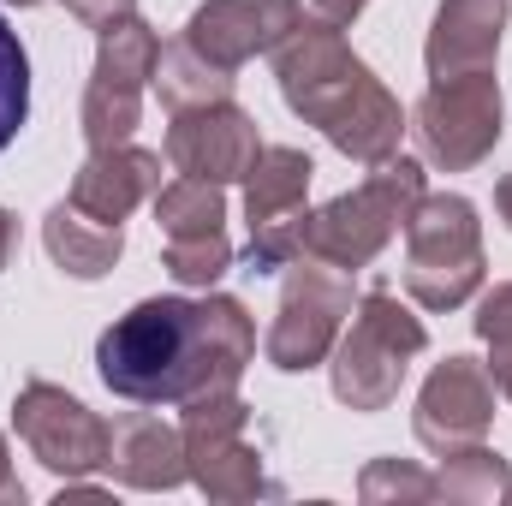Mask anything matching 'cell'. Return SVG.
<instances>
[{"label": "cell", "mask_w": 512, "mask_h": 506, "mask_svg": "<svg viewBox=\"0 0 512 506\" xmlns=\"http://www.w3.org/2000/svg\"><path fill=\"white\" fill-rule=\"evenodd\" d=\"M256 364V322L227 292L143 298L96 340V376L131 405H185L239 387Z\"/></svg>", "instance_id": "cell-1"}, {"label": "cell", "mask_w": 512, "mask_h": 506, "mask_svg": "<svg viewBox=\"0 0 512 506\" xmlns=\"http://www.w3.org/2000/svg\"><path fill=\"white\" fill-rule=\"evenodd\" d=\"M274 78L286 108L316 126L346 161L376 167L387 155H399V131L405 114L387 96V84L352 54V42L328 24H298L280 48H274Z\"/></svg>", "instance_id": "cell-2"}, {"label": "cell", "mask_w": 512, "mask_h": 506, "mask_svg": "<svg viewBox=\"0 0 512 506\" xmlns=\"http://www.w3.org/2000/svg\"><path fill=\"white\" fill-rule=\"evenodd\" d=\"M417 203H423V161L387 155L370 167V179L358 191H340L334 203H322L304 221V256H322V262L358 274L393 245V233H405Z\"/></svg>", "instance_id": "cell-3"}, {"label": "cell", "mask_w": 512, "mask_h": 506, "mask_svg": "<svg viewBox=\"0 0 512 506\" xmlns=\"http://www.w3.org/2000/svg\"><path fill=\"white\" fill-rule=\"evenodd\" d=\"M423 346H429V328L393 292H382V286L364 292L358 310H352V328H340V340L328 352L334 399L352 405V411H387Z\"/></svg>", "instance_id": "cell-4"}, {"label": "cell", "mask_w": 512, "mask_h": 506, "mask_svg": "<svg viewBox=\"0 0 512 506\" xmlns=\"http://www.w3.org/2000/svg\"><path fill=\"white\" fill-rule=\"evenodd\" d=\"M483 221L459 191H423L405 221V292L423 310H459L483 286Z\"/></svg>", "instance_id": "cell-5"}, {"label": "cell", "mask_w": 512, "mask_h": 506, "mask_svg": "<svg viewBox=\"0 0 512 506\" xmlns=\"http://www.w3.org/2000/svg\"><path fill=\"white\" fill-rule=\"evenodd\" d=\"M411 131L423 143V161L441 173H471L477 161H489L507 131V102H501L495 66L459 72V78H429V90L411 108Z\"/></svg>", "instance_id": "cell-6"}, {"label": "cell", "mask_w": 512, "mask_h": 506, "mask_svg": "<svg viewBox=\"0 0 512 506\" xmlns=\"http://www.w3.org/2000/svg\"><path fill=\"white\" fill-rule=\"evenodd\" d=\"M346 316H352V274L334 268V262H322V256H292L274 328L262 340V358L274 370H286V376L316 370V364H328Z\"/></svg>", "instance_id": "cell-7"}, {"label": "cell", "mask_w": 512, "mask_h": 506, "mask_svg": "<svg viewBox=\"0 0 512 506\" xmlns=\"http://www.w3.org/2000/svg\"><path fill=\"white\" fill-rule=\"evenodd\" d=\"M179 441H185V471L209 501H256L268 495L262 477V453L245 441L251 429V405L239 399V387L221 393H197L179 405Z\"/></svg>", "instance_id": "cell-8"}, {"label": "cell", "mask_w": 512, "mask_h": 506, "mask_svg": "<svg viewBox=\"0 0 512 506\" xmlns=\"http://www.w3.org/2000/svg\"><path fill=\"white\" fill-rule=\"evenodd\" d=\"M310 179H316V161L292 143H262L251 179H245V221H251V274H274L286 268L292 256H304V197H310Z\"/></svg>", "instance_id": "cell-9"}, {"label": "cell", "mask_w": 512, "mask_h": 506, "mask_svg": "<svg viewBox=\"0 0 512 506\" xmlns=\"http://www.w3.org/2000/svg\"><path fill=\"white\" fill-rule=\"evenodd\" d=\"M155 54H161V36L137 12H131L126 24L102 30L96 72H90V90H84V143L90 149L131 143V131L143 120V90H149Z\"/></svg>", "instance_id": "cell-10"}, {"label": "cell", "mask_w": 512, "mask_h": 506, "mask_svg": "<svg viewBox=\"0 0 512 506\" xmlns=\"http://www.w3.org/2000/svg\"><path fill=\"white\" fill-rule=\"evenodd\" d=\"M12 429L30 447V459H42L60 483L102 471L108 459V423L66 387L54 381H24L12 399Z\"/></svg>", "instance_id": "cell-11"}, {"label": "cell", "mask_w": 512, "mask_h": 506, "mask_svg": "<svg viewBox=\"0 0 512 506\" xmlns=\"http://www.w3.org/2000/svg\"><path fill=\"white\" fill-rule=\"evenodd\" d=\"M256 155H262V131L256 120L227 96V102H203L173 114L167 126V167L185 179H209V185H239L251 179Z\"/></svg>", "instance_id": "cell-12"}, {"label": "cell", "mask_w": 512, "mask_h": 506, "mask_svg": "<svg viewBox=\"0 0 512 506\" xmlns=\"http://www.w3.org/2000/svg\"><path fill=\"white\" fill-rule=\"evenodd\" d=\"M489 423H495V376L489 364L477 358H447L435 364L423 393H417V411H411V429L429 453H459V447H477L489 441Z\"/></svg>", "instance_id": "cell-13"}, {"label": "cell", "mask_w": 512, "mask_h": 506, "mask_svg": "<svg viewBox=\"0 0 512 506\" xmlns=\"http://www.w3.org/2000/svg\"><path fill=\"white\" fill-rule=\"evenodd\" d=\"M298 24H304L298 0H203L179 36L197 54H209L221 72H239L256 54H274Z\"/></svg>", "instance_id": "cell-14"}, {"label": "cell", "mask_w": 512, "mask_h": 506, "mask_svg": "<svg viewBox=\"0 0 512 506\" xmlns=\"http://www.w3.org/2000/svg\"><path fill=\"white\" fill-rule=\"evenodd\" d=\"M512 0H441L429 42H423V66L429 78H459V72H489L507 36Z\"/></svg>", "instance_id": "cell-15"}, {"label": "cell", "mask_w": 512, "mask_h": 506, "mask_svg": "<svg viewBox=\"0 0 512 506\" xmlns=\"http://www.w3.org/2000/svg\"><path fill=\"white\" fill-rule=\"evenodd\" d=\"M102 471H114V483L143 489V495H167L179 489L191 471H185V441L173 423H161L155 411H126L108 423V459Z\"/></svg>", "instance_id": "cell-16"}, {"label": "cell", "mask_w": 512, "mask_h": 506, "mask_svg": "<svg viewBox=\"0 0 512 506\" xmlns=\"http://www.w3.org/2000/svg\"><path fill=\"white\" fill-rule=\"evenodd\" d=\"M161 191V155L137 149V143H114V149H90V161L72 179V203L96 221H126L137 203H149Z\"/></svg>", "instance_id": "cell-17"}, {"label": "cell", "mask_w": 512, "mask_h": 506, "mask_svg": "<svg viewBox=\"0 0 512 506\" xmlns=\"http://www.w3.org/2000/svg\"><path fill=\"white\" fill-rule=\"evenodd\" d=\"M42 245H48V256H54L60 274H72V280H102V274H114V262H120V251H126V233H120L114 221L84 215V209L66 197V203L48 209Z\"/></svg>", "instance_id": "cell-18"}, {"label": "cell", "mask_w": 512, "mask_h": 506, "mask_svg": "<svg viewBox=\"0 0 512 506\" xmlns=\"http://www.w3.org/2000/svg\"><path fill=\"white\" fill-rule=\"evenodd\" d=\"M149 84H155V96H161L167 114H185V108H203V102H227V96H233V72H221V66H215L209 54H197L185 36L155 54Z\"/></svg>", "instance_id": "cell-19"}, {"label": "cell", "mask_w": 512, "mask_h": 506, "mask_svg": "<svg viewBox=\"0 0 512 506\" xmlns=\"http://www.w3.org/2000/svg\"><path fill=\"white\" fill-rule=\"evenodd\" d=\"M435 501H453V506H495L512 501V465L495 453V447H459L447 453V465L435 471Z\"/></svg>", "instance_id": "cell-20"}, {"label": "cell", "mask_w": 512, "mask_h": 506, "mask_svg": "<svg viewBox=\"0 0 512 506\" xmlns=\"http://www.w3.org/2000/svg\"><path fill=\"white\" fill-rule=\"evenodd\" d=\"M155 227L161 239H203V233H227V197L209 179H173L155 191Z\"/></svg>", "instance_id": "cell-21"}, {"label": "cell", "mask_w": 512, "mask_h": 506, "mask_svg": "<svg viewBox=\"0 0 512 506\" xmlns=\"http://www.w3.org/2000/svg\"><path fill=\"white\" fill-rule=\"evenodd\" d=\"M358 501L364 506H417L435 501V477L411 459H370L358 477Z\"/></svg>", "instance_id": "cell-22"}, {"label": "cell", "mask_w": 512, "mask_h": 506, "mask_svg": "<svg viewBox=\"0 0 512 506\" xmlns=\"http://www.w3.org/2000/svg\"><path fill=\"white\" fill-rule=\"evenodd\" d=\"M161 268L179 280V286H215L227 268H233V239L227 233H203V239H167Z\"/></svg>", "instance_id": "cell-23"}, {"label": "cell", "mask_w": 512, "mask_h": 506, "mask_svg": "<svg viewBox=\"0 0 512 506\" xmlns=\"http://www.w3.org/2000/svg\"><path fill=\"white\" fill-rule=\"evenodd\" d=\"M24 114H30V60H24L18 30L0 18V149L18 137Z\"/></svg>", "instance_id": "cell-24"}, {"label": "cell", "mask_w": 512, "mask_h": 506, "mask_svg": "<svg viewBox=\"0 0 512 506\" xmlns=\"http://www.w3.org/2000/svg\"><path fill=\"white\" fill-rule=\"evenodd\" d=\"M66 12L102 36V30H114V24H126L131 12H137V0H66Z\"/></svg>", "instance_id": "cell-25"}, {"label": "cell", "mask_w": 512, "mask_h": 506, "mask_svg": "<svg viewBox=\"0 0 512 506\" xmlns=\"http://www.w3.org/2000/svg\"><path fill=\"white\" fill-rule=\"evenodd\" d=\"M298 6H304V18H310V24L346 30V24H352V18H358V12H364L370 0H298Z\"/></svg>", "instance_id": "cell-26"}, {"label": "cell", "mask_w": 512, "mask_h": 506, "mask_svg": "<svg viewBox=\"0 0 512 506\" xmlns=\"http://www.w3.org/2000/svg\"><path fill=\"white\" fill-rule=\"evenodd\" d=\"M489 376H495V393H507L512 399V334L489 340Z\"/></svg>", "instance_id": "cell-27"}, {"label": "cell", "mask_w": 512, "mask_h": 506, "mask_svg": "<svg viewBox=\"0 0 512 506\" xmlns=\"http://www.w3.org/2000/svg\"><path fill=\"white\" fill-rule=\"evenodd\" d=\"M0 501H18V506H24V483H18V471H12V453H6V435H0Z\"/></svg>", "instance_id": "cell-28"}, {"label": "cell", "mask_w": 512, "mask_h": 506, "mask_svg": "<svg viewBox=\"0 0 512 506\" xmlns=\"http://www.w3.org/2000/svg\"><path fill=\"white\" fill-rule=\"evenodd\" d=\"M12 256H18V215L0 209V268H12Z\"/></svg>", "instance_id": "cell-29"}, {"label": "cell", "mask_w": 512, "mask_h": 506, "mask_svg": "<svg viewBox=\"0 0 512 506\" xmlns=\"http://www.w3.org/2000/svg\"><path fill=\"white\" fill-rule=\"evenodd\" d=\"M495 215H501V221L512 227V173L501 179V185H495Z\"/></svg>", "instance_id": "cell-30"}, {"label": "cell", "mask_w": 512, "mask_h": 506, "mask_svg": "<svg viewBox=\"0 0 512 506\" xmlns=\"http://www.w3.org/2000/svg\"><path fill=\"white\" fill-rule=\"evenodd\" d=\"M12 6H42V0H12Z\"/></svg>", "instance_id": "cell-31"}]
</instances>
